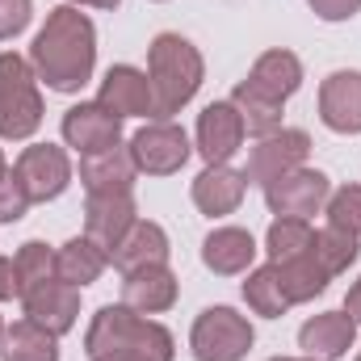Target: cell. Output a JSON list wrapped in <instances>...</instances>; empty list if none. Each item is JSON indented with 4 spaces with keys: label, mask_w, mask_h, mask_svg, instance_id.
Segmentation results:
<instances>
[{
    "label": "cell",
    "mask_w": 361,
    "mask_h": 361,
    "mask_svg": "<svg viewBox=\"0 0 361 361\" xmlns=\"http://www.w3.org/2000/svg\"><path fill=\"white\" fill-rule=\"evenodd\" d=\"M34 76L55 92H80L97 72V25L76 4H59L47 13V25L30 47Z\"/></svg>",
    "instance_id": "1"
},
{
    "label": "cell",
    "mask_w": 361,
    "mask_h": 361,
    "mask_svg": "<svg viewBox=\"0 0 361 361\" xmlns=\"http://www.w3.org/2000/svg\"><path fill=\"white\" fill-rule=\"evenodd\" d=\"M85 357L89 361H173L177 341L164 324L130 311L126 302H109L92 315L85 332Z\"/></svg>",
    "instance_id": "2"
},
{
    "label": "cell",
    "mask_w": 361,
    "mask_h": 361,
    "mask_svg": "<svg viewBox=\"0 0 361 361\" xmlns=\"http://www.w3.org/2000/svg\"><path fill=\"white\" fill-rule=\"evenodd\" d=\"M202 76H206V63H202V51L189 38L169 34V30L152 38V47H147V80H152V101H156L160 122H173V114H180L197 97Z\"/></svg>",
    "instance_id": "3"
},
{
    "label": "cell",
    "mask_w": 361,
    "mask_h": 361,
    "mask_svg": "<svg viewBox=\"0 0 361 361\" xmlns=\"http://www.w3.org/2000/svg\"><path fill=\"white\" fill-rule=\"evenodd\" d=\"M42 126V92L30 59L17 51H0V139L25 143Z\"/></svg>",
    "instance_id": "4"
},
{
    "label": "cell",
    "mask_w": 361,
    "mask_h": 361,
    "mask_svg": "<svg viewBox=\"0 0 361 361\" xmlns=\"http://www.w3.org/2000/svg\"><path fill=\"white\" fill-rule=\"evenodd\" d=\"M252 341L257 332L248 315H240L235 307H206L189 332V349L197 361H244Z\"/></svg>",
    "instance_id": "5"
},
{
    "label": "cell",
    "mask_w": 361,
    "mask_h": 361,
    "mask_svg": "<svg viewBox=\"0 0 361 361\" xmlns=\"http://www.w3.org/2000/svg\"><path fill=\"white\" fill-rule=\"evenodd\" d=\"M126 147L143 177H173L193 156V143L177 122H147L143 130H135V139Z\"/></svg>",
    "instance_id": "6"
},
{
    "label": "cell",
    "mask_w": 361,
    "mask_h": 361,
    "mask_svg": "<svg viewBox=\"0 0 361 361\" xmlns=\"http://www.w3.org/2000/svg\"><path fill=\"white\" fill-rule=\"evenodd\" d=\"M307 156H311V135L298 130V126H281V130H273V135H265V139L252 143L244 177H248V185H261V189H265L269 180L302 169Z\"/></svg>",
    "instance_id": "7"
},
{
    "label": "cell",
    "mask_w": 361,
    "mask_h": 361,
    "mask_svg": "<svg viewBox=\"0 0 361 361\" xmlns=\"http://www.w3.org/2000/svg\"><path fill=\"white\" fill-rule=\"evenodd\" d=\"M328 193H332L328 173L307 169V164L265 185V202H269V210L277 214V219H311V214L324 210Z\"/></svg>",
    "instance_id": "8"
},
{
    "label": "cell",
    "mask_w": 361,
    "mask_h": 361,
    "mask_svg": "<svg viewBox=\"0 0 361 361\" xmlns=\"http://www.w3.org/2000/svg\"><path fill=\"white\" fill-rule=\"evenodd\" d=\"M248 130H244V118L231 101H210L202 114H197V126H193V152L206 160V164H227L240 147H244Z\"/></svg>",
    "instance_id": "9"
},
{
    "label": "cell",
    "mask_w": 361,
    "mask_h": 361,
    "mask_svg": "<svg viewBox=\"0 0 361 361\" xmlns=\"http://www.w3.org/2000/svg\"><path fill=\"white\" fill-rule=\"evenodd\" d=\"M13 173L25 185L30 202H55V197L72 185V160H68V152L55 147V143H30V147L17 156Z\"/></svg>",
    "instance_id": "10"
},
{
    "label": "cell",
    "mask_w": 361,
    "mask_h": 361,
    "mask_svg": "<svg viewBox=\"0 0 361 361\" xmlns=\"http://www.w3.org/2000/svg\"><path fill=\"white\" fill-rule=\"evenodd\" d=\"M63 143L80 156H92V152H109L122 143V118L109 114L101 101H80L63 114Z\"/></svg>",
    "instance_id": "11"
},
{
    "label": "cell",
    "mask_w": 361,
    "mask_h": 361,
    "mask_svg": "<svg viewBox=\"0 0 361 361\" xmlns=\"http://www.w3.org/2000/svg\"><path fill=\"white\" fill-rule=\"evenodd\" d=\"M21 311H25V319H34L51 336H68L76 328V315H80V290L51 277V281L21 294Z\"/></svg>",
    "instance_id": "12"
},
{
    "label": "cell",
    "mask_w": 361,
    "mask_h": 361,
    "mask_svg": "<svg viewBox=\"0 0 361 361\" xmlns=\"http://www.w3.org/2000/svg\"><path fill=\"white\" fill-rule=\"evenodd\" d=\"M139 223L135 210V193H89L85 202V235L92 244H101L105 252H114L122 244V235Z\"/></svg>",
    "instance_id": "13"
},
{
    "label": "cell",
    "mask_w": 361,
    "mask_h": 361,
    "mask_svg": "<svg viewBox=\"0 0 361 361\" xmlns=\"http://www.w3.org/2000/svg\"><path fill=\"white\" fill-rule=\"evenodd\" d=\"M97 101H101L109 114H118V118H147V114H156L152 80H147V72L135 68V63H114V68L101 76Z\"/></svg>",
    "instance_id": "14"
},
{
    "label": "cell",
    "mask_w": 361,
    "mask_h": 361,
    "mask_svg": "<svg viewBox=\"0 0 361 361\" xmlns=\"http://www.w3.org/2000/svg\"><path fill=\"white\" fill-rule=\"evenodd\" d=\"M353 341H357V324H353L345 311L311 315V319L298 328V349H302V357H311V361H341V357H349Z\"/></svg>",
    "instance_id": "15"
},
{
    "label": "cell",
    "mask_w": 361,
    "mask_h": 361,
    "mask_svg": "<svg viewBox=\"0 0 361 361\" xmlns=\"http://www.w3.org/2000/svg\"><path fill=\"white\" fill-rule=\"evenodd\" d=\"M180 294V281L169 265H147V269L122 273V302L139 315H164L173 311Z\"/></svg>",
    "instance_id": "16"
},
{
    "label": "cell",
    "mask_w": 361,
    "mask_h": 361,
    "mask_svg": "<svg viewBox=\"0 0 361 361\" xmlns=\"http://www.w3.org/2000/svg\"><path fill=\"white\" fill-rule=\"evenodd\" d=\"M319 122L336 135H361V72H332L319 85Z\"/></svg>",
    "instance_id": "17"
},
{
    "label": "cell",
    "mask_w": 361,
    "mask_h": 361,
    "mask_svg": "<svg viewBox=\"0 0 361 361\" xmlns=\"http://www.w3.org/2000/svg\"><path fill=\"white\" fill-rule=\"evenodd\" d=\"M248 193V177L231 164H206L197 177H193V206L210 219H223V214H235L240 202Z\"/></svg>",
    "instance_id": "18"
},
{
    "label": "cell",
    "mask_w": 361,
    "mask_h": 361,
    "mask_svg": "<svg viewBox=\"0 0 361 361\" xmlns=\"http://www.w3.org/2000/svg\"><path fill=\"white\" fill-rule=\"evenodd\" d=\"M169 252H173L169 231L160 223H152V219H139L122 235V244L109 252V265L118 273H135V269H147V265H169Z\"/></svg>",
    "instance_id": "19"
},
{
    "label": "cell",
    "mask_w": 361,
    "mask_h": 361,
    "mask_svg": "<svg viewBox=\"0 0 361 361\" xmlns=\"http://www.w3.org/2000/svg\"><path fill=\"white\" fill-rule=\"evenodd\" d=\"M257 261V240L244 227H214L202 240V265L219 277H240Z\"/></svg>",
    "instance_id": "20"
},
{
    "label": "cell",
    "mask_w": 361,
    "mask_h": 361,
    "mask_svg": "<svg viewBox=\"0 0 361 361\" xmlns=\"http://www.w3.org/2000/svg\"><path fill=\"white\" fill-rule=\"evenodd\" d=\"M135 160H130V147H109V152H92L80 156V185L85 193H126L135 189Z\"/></svg>",
    "instance_id": "21"
},
{
    "label": "cell",
    "mask_w": 361,
    "mask_h": 361,
    "mask_svg": "<svg viewBox=\"0 0 361 361\" xmlns=\"http://www.w3.org/2000/svg\"><path fill=\"white\" fill-rule=\"evenodd\" d=\"M269 265H273V261H269ZM273 273H277V281H281V290H286L290 307L311 302V298H315V294H324V290H328V281L336 277V273L324 265V257H319V248H315V244H311L302 257H294V261H277Z\"/></svg>",
    "instance_id": "22"
},
{
    "label": "cell",
    "mask_w": 361,
    "mask_h": 361,
    "mask_svg": "<svg viewBox=\"0 0 361 361\" xmlns=\"http://www.w3.org/2000/svg\"><path fill=\"white\" fill-rule=\"evenodd\" d=\"M248 85L257 92H265V97H273V101H290L294 92L302 89V59L294 55V51H265L257 63H252V72L244 76Z\"/></svg>",
    "instance_id": "23"
},
{
    "label": "cell",
    "mask_w": 361,
    "mask_h": 361,
    "mask_svg": "<svg viewBox=\"0 0 361 361\" xmlns=\"http://www.w3.org/2000/svg\"><path fill=\"white\" fill-rule=\"evenodd\" d=\"M105 269H109V252L101 244H92L89 235H76L63 248H55V277L68 281V286H76V290L92 286Z\"/></svg>",
    "instance_id": "24"
},
{
    "label": "cell",
    "mask_w": 361,
    "mask_h": 361,
    "mask_svg": "<svg viewBox=\"0 0 361 361\" xmlns=\"http://www.w3.org/2000/svg\"><path fill=\"white\" fill-rule=\"evenodd\" d=\"M0 361H59V336H51L34 319H17L0 336Z\"/></svg>",
    "instance_id": "25"
},
{
    "label": "cell",
    "mask_w": 361,
    "mask_h": 361,
    "mask_svg": "<svg viewBox=\"0 0 361 361\" xmlns=\"http://www.w3.org/2000/svg\"><path fill=\"white\" fill-rule=\"evenodd\" d=\"M235 109H240V118H244V130L248 135H257V139H265L273 130H281V101H273L265 92H257L248 80H240L235 92L227 97Z\"/></svg>",
    "instance_id": "26"
},
{
    "label": "cell",
    "mask_w": 361,
    "mask_h": 361,
    "mask_svg": "<svg viewBox=\"0 0 361 361\" xmlns=\"http://www.w3.org/2000/svg\"><path fill=\"white\" fill-rule=\"evenodd\" d=\"M244 302L252 315H265V319H281L290 311V298L277 281L273 265H261V269H248V281H244Z\"/></svg>",
    "instance_id": "27"
},
{
    "label": "cell",
    "mask_w": 361,
    "mask_h": 361,
    "mask_svg": "<svg viewBox=\"0 0 361 361\" xmlns=\"http://www.w3.org/2000/svg\"><path fill=\"white\" fill-rule=\"evenodd\" d=\"M315 244V227H311V219H273L269 231H265V252H269V261H294V257H302L307 248Z\"/></svg>",
    "instance_id": "28"
},
{
    "label": "cell",
    "mask_w": 361,
    "mask_h": 361,
    "mask_svg": "<svg viewBox=\"0 0 361 361\" xmlns=\"http://www.w3.org/2000/svg\"><path fill=\"white\" fill-rule=\"evenodd\" d=\"M13 265H17L21 294H25V290H34V286H42V281H51V277H55V248H51V244H42V240H25V244L17 248Z\"/></svg>",
    "instance_id": "29"
},
{
    "label": "cell",
    "mask_w": 361,
    "mask_h": 361,
    "mask_svg": "<svg viewBox=\"0 0 361 361\" xmlns=\"http://www.w3.org/2000/svg\"><path fill=\"white\" fill-rule=\"evenodd\" d=\"M324 214H328V227L336 231H349L361 240V185H341L328 193L324 202Z\"/></svg>",
    "instance_id": "30"
},
{
    "label": "cell",
    "mask_w": 361,
    "mask_h": 361,
    "mask_svg": "<svg viewBox=\"0 0 361 361\" xmlns=\"http://www.w3.org/2000/svg\"><path fill=\"white\" fill-rule=\"evenodd\" d=\"M315 248H319L324 265H328L332 273H345L361 257V240L357 235H349V231H336V227L315 231Z\"/></svg>",
    "instance_id": "31"
},
{
    "label": "cell",
    "mask_w": 361,
    "mask_h": 361,
    "mask_svg": "<svg viewBox=\"0 0 361 361\" xmlns=\"http://www.w3.org/2000/svg\"><path fill=\"white\" fill-rule=\"evenodd\" d=\"M30 206H34V202H30L25 185L17 180V173H4V177H0V223H17V219H25Z\"/></svg>",
    "instance_id": "32"
},
{
    "label": "cell",
    "mask_w": 361,
    "mask_h": 361,
    "mask_svg": "<svg viewBox=\"0 0 361 361\" xmlns=\"http://www.w3.org/2000/svg\"><path fill=\"white\" fill-rule=\"evenodd\" d=\"M34 21V0H0V42L25 34Z\"/></svg>",
    "instance_id": "33"
},
{
    "label": "cell",
    "mask_w": 361,
    "mask_h": 361,
    "mask_svg": "<svg viewBox=\"0 0 361 361\" xmlns=\"http://www.w3.org/2000/svg\"><path fill=\"white\" fill-rule=\"evenodd\" d=\"M319 21H349L361 13V0H307Z\"/></svg>",
    "instance_id": "34"
},
{
    "label": "cell",
    "mask_w": 361,
    "mask_h": 361,
    "mask_svg": "<svg viewBox=\"0 0 361 361\" xmlns=\"http://www.w3.org/2000/svg\"><path fill=\"white\" fill-rule=\"evenodd\" d=\"M8 298H21V277H17L13 257H0V302H8Z\"/></svg>",
    "instance_id": "35"
},
{
    "label": "cell",
    "mask_w": 361,
    "mask_h": 361,
    "mask_svg": "<svg viewBox=\"0 0 361 361\" xmlns=\"http://www.w3.org/2000/svg\"><path fill=\"white\" fill-rule=\"evenodd\" d=\"M345 315H349V319L361 328V277L349 286V294H345Z\"/></svg>",
    "instance_id": "36"
},
{
    "label": "cell",
    "mask_w": 361,
    "mask_h": 361,
    "mask_svg": "<svg viewBox=\"0 0 361 361\" xmlns=\"http://www.w3.org/2000/svg\"><path fill=\"white\" fill-rule=\"evenodd\" d=\"M68 4H76V8H118L122 0H68Z\"/></svg>",
    "instance_id": "37"
},
{
    "label": "cell",
    "mask_w": 361,
    "mask_h": 361,
    "mask_svg": "<svg viewBox=\"0 0 361 361\" xmlns=\"http://www.w3.org/2000/svg\"><path fill=\"white\" fill-rule=\"evenodd\" d=\"M269 361H311V357H269Z\"/></svg>",
    "instance_id": "38"
},
{
    "label": "cell",
    "mask_w": 361,
    "mask_h": 361,
    "mask_svg": "<svg viewBox=\"0 0 361 361\" xmlns=\"http://www.w3.org/2000/svg\"><path fill=\"white\" fill-rule=\"evenodd\" d=\"M4 173H8V164H4V152H0V177H4Z\"/></svg>",
    "instance_id": "39"
},
{
    "label": "cell",
    "mask_w": 361,
    "mask_h": 361,
    "mask_svg": "<svg viewBox=\"0 0 361 361\" xmlns=\"http://www.w3.org/2000/svg\"><path fill=\"white\" fill-rule=\"evenodd\" d=\"M0 336H4V319H0Z\"/></svg>",
    "instance_id": "40"
},
{
    "label": "cell",
    "mask_w": 361,
    "mask_h": 361,
    "mask_svg": "<svg viewBox=\"0 0 361 361\" xmlns=\"http://www.w3.org/2000/svg\"><path fill=\"white\" fill-rule=\"evenodd\" d=\"M353 361H361V353H357V357H353Z\"/></svg>",
    "instance_id": "41"
}]
</instances>
